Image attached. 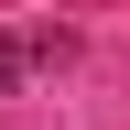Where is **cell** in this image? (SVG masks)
I'll return each mask as SVG.
<instances>
[{
	"mask_svg": "<svg viewBox=\"0 0 130 130\" xmlns=\"http://www.w3.org/2000/svg\"><path fill=\"white\" fill-rule=\"evenodd\" d=\"M22 65H32V43H11V32H0V98L22 87Z\"/></svg>",
	"mask_w": 130,
	"mask_h": 130,
	"instance_id": "obj_1",
	"label": "cell"
}]
</instances>
